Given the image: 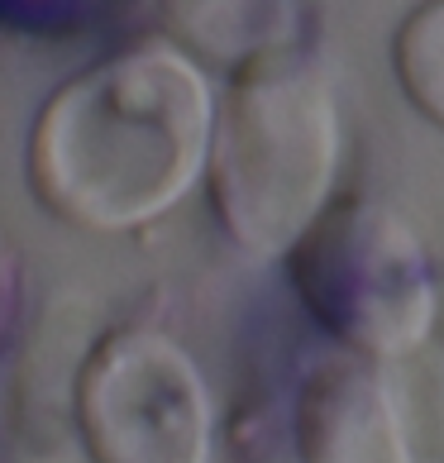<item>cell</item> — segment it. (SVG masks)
I'll return each instance as SVG.
<instances>
[{"label": "cell", "instance_id": "1", "mask_svg": "<svg viewBox=\"0 0 444 463\" xmlns=\"http://www.w3.org/2000/svg\"><path fill=\"white\" fill-rule=\"evenodd\" d=\"M201 72L144 43L53 91L29 134V186L81 230H129L186 196L211 148Z\"/></svg>", "mask_w": 444, "mask_h": 463}, {"label": "cell", "instance_id": "2", "mask_svg": "<svg viewBox=\"0 0 444 463\" xmlns=\"http://www.w3.org/2000/svg\"><path fill=\"white\" fill-rule=\"evenodd\" d=\"M339 163L330 87L297 48L234 67L211 129V205L249 259H282L316 225Z\"/></svg>", "mask_w": 444, "mask_h": 463}, {"label": "cell", "instance_id": "3", "mask_svg": "<svg viewBox=\"0 0 444 463\" xmlns=\"http://www.w3.org/2000/svg\"><path fill=\"white\" fill-rule=\"evenodd\" d=\"M297 297L354 358H406L435 320L425 249L397 211L378 201H335L287 253Z\"/></svg>", "mask_w": 444, "mask_h": 463}, {"label": "cell", "instance_id": "4", "mask_svg": "<svg viewBox=\"0 0 444 463\" xmlns=\"http://www.w3.org/2000/svg\"><path fill=\"white\" fill-rule=\"evenodd\" d=\"M77 420L96 463H206L211 402L173 339L115 330L77 383Z\"/></svg>", "mask_w": 444, "mask_h": 463}, {"label": "cell", "instance_id": "5", "mask_svg": "<svg viewBox=\"0 0 444 463\" xmlns=\"http://www.w3.org/2000/svg\"><path fill=\"white\" fill-rule=\"evenodd\" d=\"M301 463H411L392 377L368 358H326L297 392Z\"/></svg>", "mask_w": 444, "mask_h": 463}, {"label": "cell", "instance_id": "6", "mask_svg": "<svg viewBox=\"0 0 444 463\" xmlns=\"http://www.w3.org/2000/svg\"><path fill=\"white\" fill-rule=\"evenodd\" d=\"M392 67L406 100L444 129V0L420 5L392 43Z\"/></svg>", "mask_w": 444, "mask_h": 463}, {"label": "cell", "instance_id": "7", "mask_svg": "<svg viewBox=\"0 0 444 463\" xmlns=\"http://www.w3.org/2000/svg\"><path fill=\"white\" fill-rule=\"evenodd\" d=\"M0 291H5V253H0Z\"/></svg>", "mask_w": 444, "mask_h": 463}]
</instances>
